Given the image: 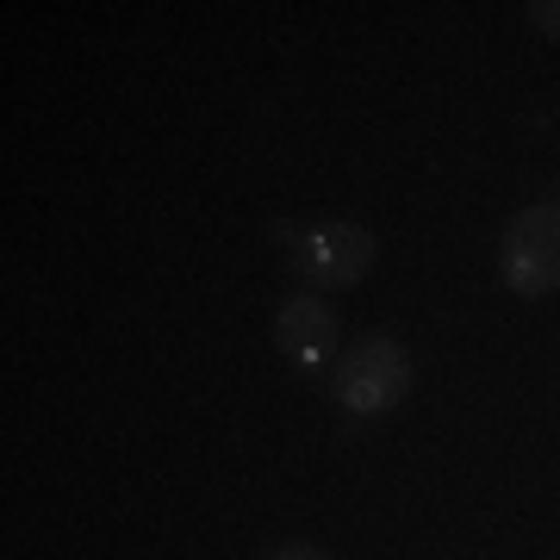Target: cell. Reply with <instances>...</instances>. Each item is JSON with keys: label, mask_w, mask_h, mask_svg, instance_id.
Wrapping results in <instances>:
<instances>
[{"label": "cell", "mask_w": 560, "mask_h": 560, "mask_svg": "<svg viewBox=\"0 0 560 560\" xmlns=\"http://www.w3.org/2000/svg\"><path fill=\"white\" fill-rule=\"evenodd\" d=\"M275 243L312 287H355L374 268V237L361 224H275Z\"/></svg>", "instance_id": "1"}, {"label": "cell", "mask_w": 560, "mask_h": 560, "mask_svg": "<svg viewBox=\"0 0 560 560\" xmlns=\"http://www.w3.org/2000/svg\"><path fill=\"white\" fill-rule=\"evenodd\" d=\"M411 393V355L393 337H361L349 355L337 361V399L355 418H381Z\"/></svg>", "instance_id": "2"}, {"label": "cell", "mask_w": 560, "mask_h": 560, "mask_svg": "<svg viewBox=\"0 0 560 560\" xmlns=\"http://www.w3.org/2000/svg\"><path fill=\"white\" fill-rule=\"evenodd\" d=\"M499 275L511 293L523 300H541L560 287V206H529L511 219L499 243Z\"/></svg>", "instance_id": "3"}, {"label": "cell", "mask_w": 560, "mask_h": 560, "mask_svg": "<svg viewBox=\"0 0 560 560\" xmlns=\"http://www.w3.org/2000/svg\"><path fill=\"white\" fill-rule=\"evenodd\" d=\"M275 349L293 361V368L318 374L324 361L337 355V312H330V300H318V293H293V300L275 312Z\"/></svg>", "instance_id": "4"}, {"label": "cell", "mask_w": 560, "mask_h": 560, "mask_svg": "<svg viewBox=\"0 0 560 560\" xmlns=\"http://www.w3.org/2000/svg\"><path fill=\"white\" fill-rule=\"evenodd\" d=\"M529 25H536L541 38H560V0H536L529 7Z\"/></svg>", "instance_id": "5"}, {"label": "cell", "mask_w": 560, "mask_h": 560, "mask_svg": "<svg viewBox=\"0 0 560 560\" xmlns=\"http://www.w3.org/2000/svg\"><path fill=\"white\" fill-rule=\"evenodd\" d=\"M268 560H330L324 548H312V541H287V548H275Z\"/></svg>", "instance_id": "6"}]
</instances>
